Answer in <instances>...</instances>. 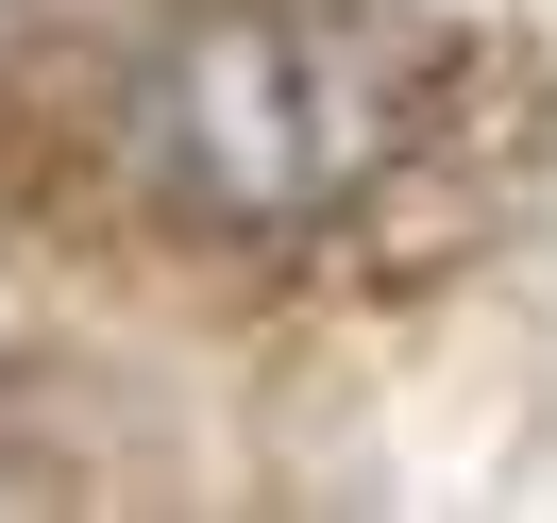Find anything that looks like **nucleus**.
I'll list each match as a JSON object with an SVG mask.
<instances>
[{
	"instance_id": "nucleus-1",
	"label": "nucleus",
	"mask_w": 557,
	"mask_h": 523,
	"mask_svg": "<svg viewBox=\"0 0 557 523\" xmlns=\"http://www.w3.org/2000/svg\"><path fill=\"white\" fill-rule=\"evenodd\" d=\"M422 136V51L321 0H220L136 69V186L220 237H321Z\"/></svg>"
}]
</instances>
